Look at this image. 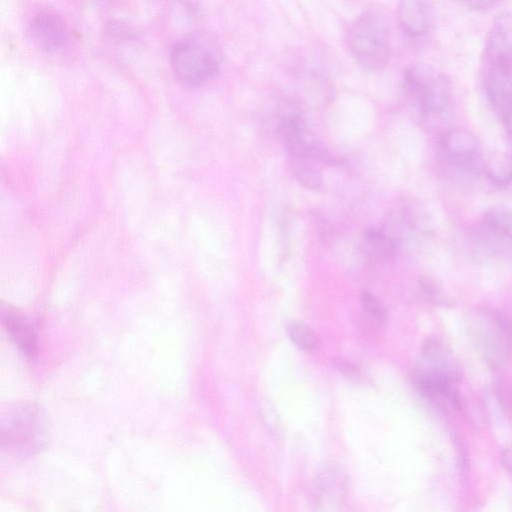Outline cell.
<instances>
[{"mask_svg": "<svg viewBox=\"0 0 512 512\" xmlns=\"http://www.w3.org/2000/svg\"><path fill=\"white\" fill-rule=\"evenodd\" d=\"M440 146L449 161L459 169L475 171L479 143L474 134L460 128L450 129L442 134Z\"/></svg>", "mask_w": 512, "mask_h": 512, "instance_id": "30bf717a", "label": "cell"}, {"mask_svg": "<svg viewBox=\"0 0 512 512\" xmlns=\"http://www.w3.org/2000/svg\"><path fill=\"white\" fill-rule=\"evenodd\" d=\"M461 5L471 10H482L497 4L502 0H456Z\"/></svg>", "mask_w": 512, "mask_h": 512, "instance_id": "7402d4cb", "label": "cell"}, {"mask_svg": "<svg viewBox=\"0 0 512 512\" xmlns=\"http://www.w3.org/2000/svg\"><path fill=\"white\" fill-rule=\"evenodd\" d=\"M315 489L319 504L335 505L346 492L347 479L340 471L328 469L317 477Z\"/></svg>", "mask_w": 512, "mask_h": 512, "instance_id": "4fadbf2b", "label": "cell"}, {"mask_svg": "<svg viewBox=\"0 0 512 512\" xmlns=\"http://www.w3.org/2000/svg\"><path fill=\"white\" fill-rule=\"evenodd\" d=\"M482 223L493 230L512 235V210L503 205L492 206L485 212Z\"/></svg>", "mask_w": 512, "mask_h": 512, "instance_id": "e0dca14e", "label": "cell"}, {"mask_svg": "<svg viewBox=\"0 0 512 512\" xmlns=\"http://www.w3.org/2000/svg\"><path fill=\"white\" fill-rule=\"evenodd\" d=\"M461 375L459 362L445 343L430 338L423 344L416 372L418 388L452 387Z\"/></svg>", "mask_w": 512, "mask_h": 512, "instance_id": "8992f818", "label": "cell"}, {"mask_svg": "<svg viewBox=\"0 0 512 512\" xmlns=\"http://www.w3.org/2000/svg\"><path fill=\"white\" fill-rule=\"evenodd\" d=\"M29 34L34 44L47 53L62 49L69 39L67 24L53 11L37 13L29 23Z\"/></svg>", "mask_w": 512, "mask_h": 512, "instance_id": "9c48e42d", "label": "cell"}, {"mask_svg": "<svg viewBox=\"0 0 512 512\" xmlns=\"http://www.w3.org/2000/svg\"><path fill=\"white\" fill-rule=\"evenodd\" d=\"M396 19L401 31L410 38H419L430 26V6L427 0H399Z\"/></svg>", "mask_w": 512, "mask_h": 512, "instance_id": "8fae6325", "label": "cell"}, {"mask_svg": "<svg viewBox=\"0 0 512 512\" xmlns=\"http://www.w3.org/2000/svg\"><path fill=\"white\" fill-rule=\"evenodd\" d=\"M363 309L370 319L381 325L386 322V310L380 300L370 292L364 291L360 296Z\"/></svg>", "mask_w": 512, "mask_h": 512, "instance_id": "d6986e66", "label": "cell"}, {"mask_svg": "<svg viewBox=\"0 0 512 512\" xmlns=\"http://www.w3.org/2000/svg\"><path fill=\"white\" fill-rule=\"evenodd\" d=\"M188 12L195 16L199 12L200 0H179Z\"/></svg>", "mask_w": 512, "mask_h": 512, "instance_id": "d4e9b609", "label": "cell"}, {"mask_svg": "<svg viewBox=\"0 0 512 512\" xmlns=\"http://www.w3.org/2000/svg\"><path fill=\"white\" fill-rule=\"evenodd\" d=\"M291 172L296 180L305 188L319 190L323 185V178L316 167L308 163L307 158L291 156Z\"/></svg>", "mask_w": 512, "mask_h": 512, "instance_id": "2e32d148", "label": "cell"}, {"mask_svg": "<svg viewBox=\"0 0 512 512\" xmlns=\"http://www.w3.org/2000/svg\"><path fill=\"white\" fill-rule=\"evenodd\" d=\"M363 245L369 255L380 259H389L398 251L400 240L393 233L367 228L363 232Z\"/></svg>", "mask_w": 512, "mask_h": 512, "instance_id": "5bb4252c", "label": "cell"}, {"mask_svg": "<svg viewBox=\"0 0 512 512\" xmlns=\"http://www.w3.org/2000/svg\"><path fill=\"white\" fill-rule=\"evenodd\" d=\"M335 364L338 369L350 379L359 380L361 378L359 370L351 363L343 359H337L335 360Z\"/></svg>", "mask_w": 512, "mask_h": 512, "instance_id": "44dd1931", "label": "cell"}, {"mask_svg": "<svg viewBox=\"0 0 512 512\" xmlns=\"http://www.w3.org/2000/svg\"><path fill=\"white\" fill-rule=\"evenodd\" d=\"M287 332L291 341L306 352L313 351L318 345L316 333L303 322H291L287 327Z\"/></svg>", "mask_w": 512, "mask_h": 512, "instance_id": "ac0fdd59", "label": "cell"}, {"mask_svg": "<svg viewBox=\"0 0 512 512\" xmlns=\"http://www.w3.org/2000/svg\"><path fill=\"white\" fill-rule=\"evenodd\" d=\"M1 319L7 333L21 352L30 357L34 356L37 352V335L26 317L7 306L2 307Z\"/></svg>", "mask_w": 512, "mask_h": 512, "instance_id": "7c38bea8", "label": "cell"}, {"mask_svg": "<svg viewBox=\"0 0 512 512\" xmlns=\"http://www.w3.org/2000/svg\"><path fill=\"white\" fill-rule=\"evenodd\" d=\"M222 62L219 41L206 31L182 37L170 52V63L176 77L189 86H199L211 80L219 72Z\"/></svg>", "mask_w": 512, "mask_h": 512, "instance_id": "7a4b0ae2", "label": "cell"}, {"mask_svg": "<svg viewBox=\"0 0 512 512\" xmlns=\"http://www.w3.org/2000/svg\"><path fill=\"white\" fill-rule=\"evenodd\" d=\"M347 47L351 57L363 69H383L391 54L390 31L384 18L374 11L360 14L348 29Z\"/></svg>", "mask_w": 512, "mask_h": 512, "instance_id": "277c9868", "label": "cell"}, {"mask_svg": "<svg viewBox=\"0 0 512 512\" xmlns=\"http://www.w3.org/2000/svg\"><path fill=\"white\" fill-rule=\"evenodd\" d=\"M403 87L424 118L446 112L451 86L447 76L438 69L423 63L409 66L404 72Z\"/></svg>", "mask_w": 512, "mask_h": 512, "instance_id": "5b68a950", "label": "cell"}, {"mask_svg": "<svg viewBox=\"0 0 512 512\" xmlns=\"http://www.w3.org/2000/svg\"><path fill=\"white\" fill-rule=\"evenodd\" d=\"M280 134L290 156L301 158H318L326 163H336V159L322 150L311 133L301 111L289 107L280 117Z\"/></svg>", "mask_w": 512, "mask_h": 512, "instance_id": "ba28073f", "label": "cell"}, {"mask_svg": "<svg viewBox=\"0 0 512 512\" xmlns=\"http://www.w3.org/2000/svg\"><path fill=\"white\" fill-rule=\"evenodd\" d=\"M483 169L486 177L496 186H506L512 182V154L502 151L492 152L485 160Z\"/></svg>", "mask_w": 512, "mask_h": 512, "instance_id": "9a60e30c", "label": "cell"}, {"mask_svg": "<svg viewBox=\"0 0 512 512\" xmlns=\"http://www.w3.org/2000/svg\"><path fill=\"white\" fill-rule=\"evenodd\" d=\"M417 289L421 297L431 303H441L446 301V297L437 282L429 277H420L416 281Z\"/></svg>", "mask_w": 512, "mask_h": 512, "instance_id": "ffe728a7", "label": "cell"}, {"mask_svg": "<svg viewBox=\"0 0 512 512\" xmlns=\"http://www.w3.org/2000/svg\"><path fill=\"white\" fill-rule=\"evenodd\" d=\"M500 114L503 118L505 130L512 137V103L509 104Z\"/></svg>", "mask_w": 512, "mask_h": 512, "instance_id": "603a6c76", "label": "cell"}, {"mask_svg": "<svg viewBox=\"0 0 512 512\" xmlns=\"http://www.w3.org/2000/svg\"><path fill=\"white\" fill-rule=\"evenodd\" d=\"M45 432L39 411L33 406H23L3 422L2 444L18 454H30L43 446Z\"/></svg>", "mask_w": 512, "mask_h": 512, "instance_id": "52a82bcc", "label": "cell"}, {"mask_svg": "<svg viewBox=\"0 0 512 512\" xmlns=\"http://www.w3.org/2000/svg\"><path fill=\"white\" fill-rule=\"evenodd\" d=\"M466 332L481 358L491 367H501L512 352V330L505 317L490 308L471 309L465 321Z\"/></svg>", "mask_w": 512, "mask_h": 512, "instance_id": "3957f363", "label": "cell"}, {"mask_svg": "<svg viewBox=\"0 0 512 512\" xmlns=\"http://www.w3.org/2000/svg\"><path fill=\"white\" fill-rule=\"evenodd\" d=\"M481 80L489 102L499 113L512 103V14L497 16L488 30Z\"/></svg>", "mask_w": 512, "mask_h": 512, "instance_id": "6da1fadb", "label": "cell"}, {"mask_svg": "<svg viewBox=\"0 0 512 512\" xmlns=\"http://www.w3.org/2000/svg\"><path fill=\"white\" fill-rule=\"evenodd\" d=\"M501 459L505 469L512 473V445L503 450Z\"/></svg>", "mask_w": 512, "mask_h": 512, "instance_id": "cb8c5ba5", "label": "cell"}]
</instances>
